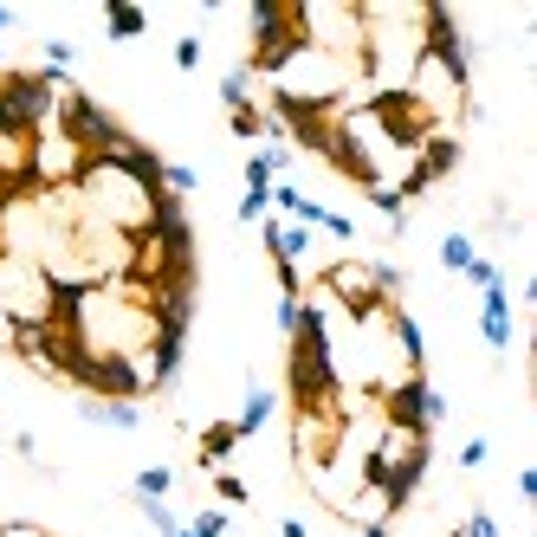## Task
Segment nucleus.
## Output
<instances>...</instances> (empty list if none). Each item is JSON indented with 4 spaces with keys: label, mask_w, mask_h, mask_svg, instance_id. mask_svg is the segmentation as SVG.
Here are the masks:
<instances>
[{
    "label": "nucleus",
    "mask_w": 537,
    "mask_h": 537,
    "mask_svg": "<svg viewBox=\"0 0 537 537\" xmlns=\"http://www.w3.org/2000/svg\"><path fill=\"white\" fill-rule=\"evenodd\" d=\"M479 337H486V350H512V292H505V279L479 292Z\"/></svg>",
    "instance_id": "obj_1"
},
{
    "label": "nucleus",
    "mask_w": 537,
    "mask_h": 537,
    "mask_svg": "<svg viewBox=\"0 0 537 537\" xmlns=\"http://www.w3.org/2000/svg\"><path fill=\"white\" fill-rule=\"evenodd\" d=\"M259 233H266V253L272 266H298V259L311 253V227H298V220H259Z\"/></svg>",
    "instance_id": "obj_2"
},
{
    "label": "nucleus",
    "mask_w": 537,
    "mask_h": 537,
    "mask_svg": "<svg viewBox=\"0 0 537 537\" xmlns=\"http://www.w3.org/2000/svg\"><path fill=\"white\" fill-rule=\"evenodd\" d=\"M233 447H240V428H233V421H208V428L195 434V460L208 466V473H220V466L233 460Z\"/></svg>",
    "instance_id": "obj_3"
},
{
    "label": "nucleus",
    "mask_w": 537,
    "mask_h": 537,
    "mask_svg": "<svg viewBox=\"0 0 537 537\" xmlns=\"http://www.w3.org/2000/svg\"><path fill=\"white\" fill-rule=\"evenodd\" d=\"M78 408H85L91 428H110V434H136V428H143V402H91V395H85Z\"/></svg>",
    "instance_id": "obj_4"
},
{
    "label": "nucleus",
    "mask_w": 537,
    "mask_h": 537,
    "mask_svg": "<svg viewBox=\"0 0 537 537\" xmlns=\"http://www.w3.org/2000/svg\"><path fill=\"white\" fill-rule=\"evenodd\" d=\"M279 415V395L266 389V382H246V408H240V421H233V428H240V440H253V434H266V421Z\"/></svg>",
    "instance_id": "obj_5"
},
{
    "label": "nucleus",
    "mask_w": 537,
    "mask_h": 537,
    "mask_svg": "<svg viewBox=\"0 0 537 537\" xmlns=\"http://www.w3.org/2000/svg\"><path fill=\"white\" fill-rule=\"evenodd\" d=\"M104 33H110V39H143V33H149V13L110 0V7H104Z\"/></svg>",
    "instance_id": "obj_6"
},
{
    "label": "nucleus",
    "mask_w": 537,
    "mask_h": 537,
    "mask_svg": "<svg viewBox=\"0 0 537 537\" xmlns=\"http://www.w3.org/2000/svg\"><path fill=\"white\" fill-rule=\"evenodd\" d=\"M130 492L136 499H169L175 492V466H143V473L130 479Z\"/></svg>",
    "instance_id": "obj_7"
},
{
    "label": "nucleus",
    "mask_w": 537,
    "mask_h": 537,
    "mask_svg": "<svg viewBox=\"0 0 537 537\" xmlns=\"http://www.w3.org/2000/svg\"><path fill=\"white\" fill-rule=\"evenodd\" d=\"M473 259H479L473 233H447V240H440V266H447V272H466Z\"/></svg>",
    "instance_id": "obj_8"
},
{
    "label": "nucleus",
    "mask_w": 537,
    "mask_h": 537,
    "mask_svg": "<svg viewBox=\"0 0 537 537\" xmlns=\"http://www.w3.org/2000/svg\"><path fill=\"white\" fill-rule=\"evenodd\" d=\"M214 499H220V505H253V486H246L240 473H227V466H220V473H214Z\"/></svg>",
    "instance_id": "obj_9"
},
{
    "label": "nucleus",
    "mask_w": 537,
    "mask_h": 537,
    "mask_svg": "<svg viewBox=\"0 0 537 537\" xmlns=\"http://www.w3.org/2000/svg\"><path fill=\"white\" fill-rule=\"evenodd\" d=\"M227 531H233V518L220 512V505H208V512L188 518V537H227Z\"/></svg>",
    "instance_id": "obj_10"
},
{
    "label": "nucleus",
    "mask_w": 537,
    "mask_h": 537,
    "mask_svg": "<svg viewBox=\"0 0 537 537\" xmlns=\"http://www.w3.org/2000/svg\"><path fill=\"white\" fill-rule=\"evenodd\" d=\"M72 65H78V39H46V72L65 78Z\"/></svg>",
    "instance_id": "obj_11"
},
{
    "label": "nucleus",
    "mask_w": 537,
    "mask_h": 537,
    "mask_svg": "<svg viewBox=\"0 0 537 537\" xmlns=\"http://www.w3.org/2000/svg\"><path fill=\"white\" fill-rule=\"evenodd\" d=\"M201 52H208V46H201V33H182V39H175V72H195Z\"/></svg>",
    "instance_id": "obj_12"
},
{
    "label": "nucleus",
    "mask_w": 537,
    "mask_h": 537,
    "mask_svg": "<svg viewBox=\"0 0 537 537\" xmlns=\"http://www.w3.org/2000/svg\"><path fill=\"white\" fill-rule=\"evenodd\" d=\"M486 460H492V440H486V434H473V440L460 447V466H466V473H479Z\"/></svg>",
    "instance_id": "obj_13"
},
{
    "label": "nucleus",
    "mask_w": 537,
    "mask_h": 537,
    "mask_svg": "<svg viewBox=\"0 0 537 537\" xmlns=\"http://www.w3.org/2000/svg\"><path fill=\"white\" fill-rule=\"evenodd\" d=\"M460 279H473V285H479V292H486V285H499V279H505V272H499V266H492V259H486V253H479V259H473V266H466V272H460Z\"/></svg>",
    "instance_id": "obj_14"
},
{
    "label": "nucleus",
    "mask_w": 537,
    "mask_h": 537,
    "mask_svg": "<svg viewBox=\"0 0 537 537\" xmlns=\"http://www.w3.org/2000/svg\"><path fill=\"white\" fill-rule=\"evenodd\" d=\"M233 214H240L246 227H259V220L272 214V201H266V195H240V208H233Z\"/></svg>",
    "instance_id": "obj_15"
},
{
    "label": "nucleus",
    "mask_w": 537,
    "mask_h": 537,
    "mask_svg": "<svg viewBox=\"0 0 537 537\" xmlns=\"http://www.w3.org/2000/svg\"><path fill=\"white\" fill-rule=\"evenodd\" d=\"M460 537H499V518H492V512H473V518L460 525Z\"/></svg>",
    "instance_id": "obj_16"
},
{
    "label": "nucleus",
    "mask_w": 537,
    "mask_h": 537,
    "mask_svg": "<svg viewBox=\"0 0 537 537\" xmlns=\"http://www.w3.org/2000/svg\"><path fill=\"white\" fill-rule=\"evenodd\" d=\"M518 499L537 505V466H525V473H518Z\"/></svg>",
    "instance_id": "obj_17"
},
{
    "label": "nucleus",
    "mask_w": 537,
    "mask_h": 537,
    "mask_svg": "<svg viewBox=\"0 0 537 537\" xmlns=\"http://www.w3.org/2000/svg\"><path fill=\"white\" fill-rule=\"evenodd\" d=\"M279 537H311V531H305V518H279Z\"/></svg>",
    "instance_id": "obj_18"
},
{
    "label": "nucleus",
    "mask_w": 537,
    "mask_h": 537,
    "mask_svg": "<svg viewBox=\"0 0 537 537\" xmlns=\"http://www.w3.org/2000/svg\"><path fill=\"white\" fill-rule=\"evenodd\" d=\"M13 26H20V13H7V7H0V33H13Z\"/></svg>",
    "instance_id": "obj_19"
},
{
    "label": "nucleus",
    "mask_w": 537,
    "mask_h": 537,
    "mask_svg": "<svg viewBox=\"0 0 537 537\" xmlns=\"http://www.w3.org/2000/svg\"><path fill=\"white\" fill-rule=\"evenodd\" d=\"M363 537H389V525H363Z\"/></svg>",
    "instance_id": "obj_20"
},
{
    "label": "nucleus",
    "mask_w": 537,
    "mask_h": 537,
    "mask_svg": "<svg viewBox=\"0 0 537 537\" xmlns=\"http://www.w3.org/2000/svg\"><path fill=\"white\" fill-rule=\"evenodd\" d=\"M156 537H188V525H182V531H156Z\"/></svg>",
    "instance_id": "obj_21"
},
{
    "label": "nucleus",
    "mask_w": 537,
    "mask_h": 537,
    "mask_svg": "<svg viewBox=\"0 0 537 537\" xmlns=\"http://www.w3.org/2000/svg\"><path fill=\"white\" fill-rule=\"evenodd\" d=\"M447 537H460V531H447Z\"/></svg>",
    "instance_id": "obj_22"
},
{
    "label": "nucleus",
    "mask_w": 537,
    "mask_h": 537,
    "mask_svg": "<svg viewBox=\"0 0 537 537\" xmlns=\"http://www.w3.org/2000/svg\"><path fill=\"white\" fill-rule=\"evenodd\" d=\"M0 440H7V434H0Z\"/></svg>",
    "instance_id": "obj_23"
}]
</instances>
